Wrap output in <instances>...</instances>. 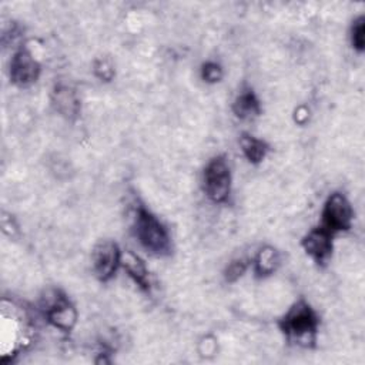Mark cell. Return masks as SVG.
<instances>
[{
  "instance_id": "1",
  "label": "cell",
  "mask_w": 365,
  "mask_h": 365,
  "mask_svg": "<svg viewBox=\"0 0 365 365\" xmlns=\"http://www.w3.org/2000/svg\"><path fill=\"white\" fill-rule=\"evenodd\" d=\"M134 230L140 244L150 254L161 257L170 252L171 241L165 227L158 221L154 214H151L144 207L137 208Z\"/></svg>"
},
{
  "instance_id": "2",
  "label": "cell",
  "mask_w": 365,
  "mask_h": 365,
  "mask_svg": "<svg viewBox=\"0 0 365 365\" xmlns=\"http://www.w3.org/2000/svg\"><path fill=\"white\" fill-rule=\"evenodd\" d=\"M279 327L292 341L302 345H309L315 341L318 318L307 302L299 301L294 304L292 308H289V311L284 315Z\"/></svg>"
},
{
  "instance_id": "3",
  "label": "cell",
  "mask_w": 365,
  "mask_h": 365,
  "mask_svg": "<svg viewBox=\"0 0 365 365\" xmlns=\"http://www.w3.org/2000/svg\"><path fill=\"white\" fill-rule=\"evenodd\" d=\"M230 188L231 174L225 158H212L204 170V190L207 195L215 202H222L228 198Z\"/></svg>"
},
{
  "instance_id": "4",
  "label": "cell",
  "mask_w": 365,
  "mask_h": 365,
  "mask_svg": "<svg viewBox=\"0 0 365 365\" xmlns=\"http://www.w3.org/2000/svg\"><path fill=\"white\" fill-rule=\"evenodd\" d=\"M0 339H1V355L3 361L6 356H10L17 352L24 341V321L16 312L14 308L7 307V302L3 301L1 305V327H0Z\"/></svg>"
},
{
  "instance_id": "5",
  "label": "cell",
  "mask_w": 365,
  "mask_h": 365,
  "mask_svg": "<svg viewBox=\"0 0 365 365\" xmlns=\"http://www.w3.org/2000/svg\"><path fill=\"white\" fill-rule=\"evenodd\" d=\"M352 208L349 201L339 192H334L328 197L322 210V227L329 232L345 231L352 224Z\"/></svg>"
},
{
  "instance_id": "6",
  "label": "cell",
  "mask_w": 365,
  "mask_h": 365,
  "mask_svg": "<svg viewBox=\"0 0 365 365\" xmlns=\"http://www.w3.org/2000/svg\"><path fill=\"white\" fill-rule=\"evenodd\" d=\"M120 262H121V252L117 244L111 241H104L94 248L93 265L97 277L101 281L110 279L114 275Z\"/></svg>"
},
{
  "instance_id": "7",
  "label": "cell",
  "mask_w": 365,
  "mask_h": 365,
  "mask_svg": "<svg viewBox=\"0 0 365 365\" xmlns=\"http://www.w3.org/2000/svg\"><path fill=\"white\" fill-rule=\"evenodd\" d=\"M38 73L40 66L29 50L21 48L14 53L10 63V78L14 84L26 87L37 80Z\"/></svg>"
},
{
  "instance_id": "8",
  "label": "cell",
  "mask_w": 365,
  "mask_h": 365,
  "mask_svg": "<svg viewBox=\"0 0 365 365\" xmlns=\"http://www.w3.org/2000/svg\"><path fill=\"white\" fill-rule=\"evenodd\" d=\"M302 247L318 264H324L332 252V232L324 227L314 228L304 237Z\"/></svg>"
},
{
  "instance_id": "9",
  "label": "cell",
  "mask_w": 365,
  "mask_h": 365,
  "mask_svg": "<svg viewBox=\"0 0 365 365\" xmlns=\"http://www.w3.org/2000/svg\"><path fill=\"white\" fill-rule=\"evenodd\" d=\"M46 315L56 328L66 332L74 327L76 318H77V314L73 305L66 299V297L57 295V294H54L53 301L47 304Z\"/></svg>"
},
{
  "instance_id": "10",
  "label": "cell",
  "mask_w": 365,
  "mask_h": 365,
  "mask_svg": "<svg viewBox=\"0 0 365 365\" xmlns=\"http://www.w3.org/2000/svg\"><path fill=\"white\" fill-rule=\"evenodd\" d=\"M124 269L128 272V275L144 289L150 288L148 281V272L144 265V262L131 251H127L125 254H121V262Z\"/></svg>"
},
{
  "instance_id": "11",
  "label": "cell",
  "mask_w": 365,
  "mask_h": 365,
  "mask_svg": "<svg viewBox=\"0 0 365 365\" xmlns=\"http://www.w3.org/2000/svg\"><path fill=\"white\" fill-rule=\"evenodd\" d=\"M234 113L240 118H251L259 114V101L251 90L242 91L234 101Z\"/></svg>"
},
{
  "instance_id": "12",
  "label": "cell",
  "mask_w": 365,
  "mask_h": 365,
  "mask_svg": "<svg viewBox=\"0 0 365 365\" xmlns=\"http://www.w3.org/2000/svg\"><path fill=\"white\" fill-rule=\"evenodd\" d=\"M54 106L66 117H73L78 113V100L68 87H58L54 91Z\"/></svg>"
},
{
  "instance_id": "13",
  "label": "cell",
  "mask_w": 365,
  "mask_h": 365,
  "mask_svg": "<svg viewBox=\"0 0 365 365\" xmlns=\"http://www.w3.org/2000/svg\"><path fill=\"white\" fill-rule=\"evenodd\" d=\"M240 144H241V148H242L245 157H247L251 163H254V164L259 163V161L265 157V154H267V151H268L267 144H265L264 141H261V140L252 137V135L244 134V135L241 137V140H240Z\"/></svg>"
},
{
  "instance_id": "14",
  "label": "cell",
  "mask_w": 365,
  "mask_h": 365,
  "mask_svg": "<svg viewBox=\"0 0 365 365\" xmlns=\"http://www.w3.org/2000/svg\"><path fill=\"white\" fill-rule=\"evenodd\" d=\"M278 264V254L274 248L265 247L262 248L255 258V272L258 275L271 274Z\"/></svg>"
},
{
  "instance_id": "15",
  "label": "cell",
  "mask_w": 365,
  "mask_h": 365,
  "mask_svg": "<svg viewBox=\"0 0 365 365\" xmlns=\"http://www.w3.org/2000/svg\"><path fill=\"white\" fill-rule=\"evenodd\" d=\"M364 33H365V20L362 16H359L354 21L352 29H351V41H352L354 48H356L358 51L364 50V44H365Z\"/></svg>"
},
{
  "instance_id": "16",
  "label": "cell",
  "mask_w": 365,
  "mask_h": 365,
  "mask_svg": "<svg viewBox=\"0 0 365 365\" xmlns=\"http://www.w3.org/2000/svg\"><path fill=\"white\" fill-rule=\"evenodd\" d=\"M202 78L208 83H215L222 77V70L217 63L208 61L202 66Z\"/></svg>"
},
{
  "instance_id": "17",
  "label": "cell",
  "mask_w": 365,
  "mask_h": 365,
  "mask_svg": "<svg viewBox=\"0 0 365 365\" xmlns=\"http://www.w3.org/2000/svg\"><path fill=\"white\" fill-rule=\"evenodd\" d=\"M245 269H247V262H245L244 259H235V261H232V262L227 267V269H225V278H227V281L232 282V281L238 279V278L244 274Z\"/></svg>"
},
{
  "instance_id": "18",
  "label": "cell",
  "mask_w": 365,
  "mask_h": 365,
  "mask_svg": "<svg viewBox=\"0 0 365 365\" xmlns=\"http://www.w3.org/2000/svg\"><path fill=\"white\" fill-rule=\"evenodd\" d=\"M96 73L100 78H104V80H110L111 76H113V68L110 66H107L104 61L98 63L97 67H96Z\"/></svg>"
}]
</instances>
